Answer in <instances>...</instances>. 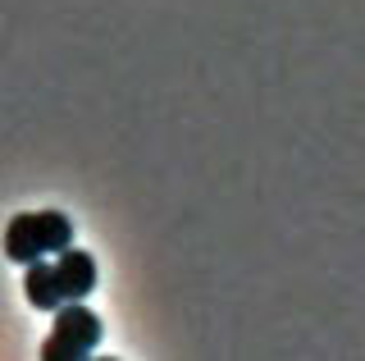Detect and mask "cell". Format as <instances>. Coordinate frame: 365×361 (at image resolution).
<instances>
[{
  "label": "cell",
  "mask_w": 365,
  "mask_h": 361,
  "mask_svg": "<svg viewBox=\"0 0 365 361\" xmlns=\"http://www.w3.org/2000/svg\"><path fill=\"white\" fill-rule=\"evenodd\" d=\"M73 243V224L64 210H23L5 229V256L19 265H32L37 256H60Z\"/></svg>",
  "instance_id": "obj_1"
},
{
  "label": "cell",
  "mask_w": 365,
  "mask_h": 361,
  "mask_svg": "<svg viewBox=\"0 0 365 361\" xmlns=\"http://www.w3.org/2000/svg\"><path fill=\"white\" fill-rule=\"evenodd\" d=\"M101 343V315L87 311L83 302H64L55 311V325L41 343V357L46 361H83L91 347Z\"/></svg>",
  "instance_id": "obj_2"
},
{
  "label": "cell",
  "mask_w": 365,
  "mask_h": 361,
  "mask_svg": "<svg viewBox=\"0 0 365 361\" xmlns=\"http://www.w3.org/2000/svg\"><path fill=\"white\" fill-rule=\"evenodd\" d=\"M23 298L32 302L37 311H60L64 307V288H60V275H55V261H32L23 265Z\"/></svg>",
  "instance_id": "obj_3"
},
{
  "label": "cell",
  "mask_w": 365,
  "mask_h": 361,
  "mask_svg": "<svg viewBox=\"0 0 365 361\" xmlns=\"http://www.w3.org/2000/svg\"><path fill=\"white\" fill-rule=\"evenodd\" d=\"M55 275H60V288L68 302H83L91 288H96V261H91L87 252H78L73 243L60 252V261H55Z\"/></svg>",
  "instance_id": "obj_4"
}]
</instances>
